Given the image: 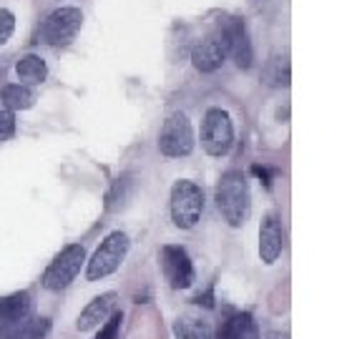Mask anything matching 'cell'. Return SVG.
Segmentation results:
<instances>
[{
    "label": "cell",
    "mask_w": 362,
    "mask_h": 339,
    "mask_svg": "<svg viewBox=\"0 0 362 339\" xmlns=\"http://www.w3.org/2000/svg\"><path fill=\"white\" fill-rule=\"evenodd\" d=\"M216 209H219L221 219L229 226L239 229L247 224L249 214H252V194H249V181L242 171L232 169L221 174L219 184L214 191Z\"/></svg>",
    "instance_id": "obj_1"
},
{
    "label": "cell",
    "mask_w": 362,
    "mask_h": 339,
    "mask_svg": "<svg viewBox=\"0 0 362 339\" xmlns=\"http://www.w3.org/2000/svg\"><path fill=\"white\" fill-rule=\"evenodd\" d=\"M221 28H224L226 43H229V56L237 61L239 68L249 71L255 63V51H252V40H249L244 20L242 18H226V20H221Z\"/></svg>",
    "instance_id": "obj_10"
},
{
    "label": "cell",
    "mask_w": 362,
    "mask_h": 339,
    "mask_svg": "<svg viewBox=\"0 0 362 339\" xmlns=\"http://www.w3.org/2000/svg\"><path fill=\"white\" fill-rule=\"evenodd\" d=\"M51 334V319L48 316H23L16 322L0 324V339H45Z\"/></svg>",
    "instance_id": "obj_12"
},
{
    "label": "cell",
    "mask_w": 362,
    "mask_h": 339,
    "mask_svg": "<svg viewBox=\"0 0 362 339\" xmlns=\"http://www.w3.org/2000/svg\"><path fill=\"white\" fill-rule=\"evenodd\" d=\"M264 81L274 88H287L289 85V63L287 58L274 56L264 68Z\"/></svg>",
    "instance_id": "obj_19"
},
{
    "label": "cell",
    "mask_w": 362,
    "mask_h": 339,
    "mask_svg": "<svg viewBox=\"0 0 362 339\" xmlns=\"http://www.w3.org/2000/svg\"><path fill=\"white\" fill-rule=\"evenodd\" d=\"M226 56H229V43H226V33L219 23L214 33L206 35V38L194 48L192 63L202 73H214V71H219V68L224 66Z\"/></svg>",
    "instance_id": "obj_9"
},
{
    "label": "cell",
    "mask_w": 362,
    "mask_h": 339,
    "mask_svg": "<svg viewBox=\"0 0 362 339\" xmlns=\"http://www.w3.org/2000/svg\"><path fill=\"white\" fill-rule=\"evenodd\" d=\"M284 251V229L277 214H267L259 226V259L274 264Z\"/></svg>",
    "instance_id": "obj_11"
},
{
    "label": "cell",
    "mask_w": 362,
    "mask_h": 339,
    "mask_svg": "<svg viewBox=\"0 0 362 339\" xmlns=\"http://www.w3.org/2000/svg\"><path fill=\"white\" fill-rule=\"evenodd\" d=\"M3 103L8 111H28L35 103V90L30 85L11 83L3 88Z\"/></svg>",
    "instance_id": "obj_17"
},
{
    "label": "cell",
    "mask_w": 362,
    "mask_h": 339,
    "mask_svg": "<svg viewBox=\"0 0 362 339\" xmlns=\"http://www.w3.org/2000/svg\"><path fill=\"white\" fill-rule=\"evenodd\" d=\"M13 30H16V16L6 8H0V45L11 38Z\"/></svg>",
    "instance_id": "obj_21"
},
{
    "label": "cell",
    "mask_w": 362,
    "mask_h": 339,
    "mask_svg": "<svg viewBox=\"0 0 362 339\" xmlns=\"http://www.w3.org/2000/svg\"><path fill=\"white\" fill-rule=\"evenodd\" d=\"M158 151L169 158L189 156L194 151V129L184 113H171L158 133Z\"/></svg>",
    "instance_id": "obj_7"
},
{
    "label": "cell",
    "mask_w": 362,
    "mask_h": 339,
    "mask_svg": "<svg viewBox=\"0 0 362 339\" xmlns=\"http://www.w3.org/2000/svg\"><path fill=\"white\" fill-rule=\"evenodd\" d=\"M121 322H124V314L121 311H113L111 316H108L106 322H103L101 332L96 334L93 339H119V329H121Z\"/></svg>",
    "instance_id": "obj_20"
},
{
    "label": "cell",
    "mask_w": 362,
    "mask_h": 339,
    "mask_svg": "<svg viewBox=\"0 0 362 339\" xmlns=\"http://www.w3.org/2000/svg\"><path fill=\"white\" fill-rule=\"evenodd\" d=\"M116 299H119V297H116V292H106V294H101V297H96V299L90 302V304L81 311L78 322H76V329H78V332H88V329L103 324L108 316L113 314Z\"/></svg>",
    "instance_id": "obj_13"
},
{
    "label": "cell",
    "mask_w": 362,
    "mask_h": 339,
    "mask_svg": "<svg viewBox=\"0 0 362 339\" xmlns=\"http://www.w3.org/2000/svg\"><path fill=\"white\" fill-rule=\"evenodd\" d=\"M202 146L209 156H226L234 146V126L229 113L221 108H209L202 124Z\"/></svg>",
    "instance_id": "obj_5"
},
{
    "label": "cell",
    "mask_w": 362,
    "mask_h": 339,
    "mask_svg": "<svg viewBox=\"0 0 362 339\" xmlns=\"http://www.w3.org/2000/svg\"><path fill=\"white\" fill-rule=\"evenodd\" d=\"M176 339H214L211 337V327L202 319H179L174 322Z\"/></svg>",
    "instance_id": "obj_18"
},
{
    "label": "cell",
    "mask_w": 362,
    "mask_h": 339,
    "mask_svg": "<svg viewBox=\"0 0 362 339\" xmlns=\"http://www.w3.org/2000/svg\"><path fill=\"white\" fill-rule=\"evenodd\" d=\"M16 73L23 85H38L48 78V66L40 56H23L16 66Z\"/></svg>",
    "instance_id": "obj_16"
},
{
    "label": "cell",
    "mask_w": 362,
    "mask_h": 339,
    "mask_svg": "<svg viewBox=\"0 0 362 339\" xmlns=\"http://www.w3.org/2000/svg\"><path fill=\"white\" fill-rule=\"evenodd\" d=\"M86 264V249L81 244H68L61 254H56V259L48 264L43 274V287L51 292H61L68 284L78 277L81 266Z\"/></svg>",
    "instance_id": "obj_6"
},
{
    "label": "cell",
    "mask_w": 362,
    "mask_h": 339,
    "mask_svg": "<svg viewBox=\"0 0 362 339\" xmlns=\"http://www.w3.org/2000/svg\"><path fill=\"white\" fill-rule=\"evenodd\" d=\"M219 339H259V329L252 314L247 311H229L224 322H219Z\"/></svg>",
    "instance_id": "obj_14"
},
{
    "label": "cell",
    "mask_w": 362,
    "mask_h": 339,
    "mask_svg": "<svg viewBox=\"0 0 362 339\" xmlns=\"http://www.w3.org/2000/svg\"><path fill=\"white\" fill-rule=\"evenodd\" d=\"M267 339H289V334H284V332H272V334H267Z\"/></svg>",
    "instance_id": "obj_23"
},
{
    "label": "cell",
    "mask_w": 362,
    "mask_h": 339,
    "mask_svg": "<svg viewBox=\"0 0 362 339\" xmlns=\"http://www.w3.org/2000/svg\"><path fill=\"white\" fill-rule=\"evenodd\" d=\"M204 214V191L194 181L181 179L171 189V219L179 229H194Z\"/></svg>",
    "instance_id": "obj_3"
},
{
    "label": "cell",
    "mask_w": 362,
    "mask_h": 339,
    "mask_svg": "<svg viewBox=\"0 0 362 339\" xmlns=\"http://www.w3.org/2000/svg\"><path fill=\"white\" fill-rule=\"evenodd\" d=\"M129 237L124 232H113L108 234L101 242V246L96 249V254L90 256L88 269H86V279L88 282H98V279L111 277L113 271L124 264L126 254H129Z\"/></svg>",
    "instance_id": "obj_2"
},
{
    "label": "cell",
    "mask_w": 362,
    "mask_h": 339,
    "mask_svg": "<svg viewBox=\"0 0 362 339\" xmlns=\"http://www.w3.org/2000/svg\"><path fill=\"white\" fill-rule=\"evenodd\" d=\"M81 25H83V13L78 8H58L40 23L38 43L51 45V48L68 45L78 35Z\"/></svg>",
    "instance_id": "obj_4"
},
{
    "label": "cell",
    "mask_w": 362,
    "mask_h": 339,
    "mask_svg": "<svg viewBox=\"0 0 362 339\" xmlns=\"http://www.w3.org/2000/svg\"><path fill=\"white\" fill-rule=\"evenodd\" d=\"M13 133H16V116L6 108V111H0V143L13 138Z\"/></svg>",
    "instance_id": "obj_22"
},
{
    "label": "cell",
    "mask_w": 362,
    "mask_h": 339,
    "mask_svg": "<svg viewBox=\"0 0 362 339\" xmlns=\"http://www.w3.org/2000/svg\"><path fill=\"white\" fill-rule=\"evenodd\" d=\"M161 271L171 289H189L197 282V271H194L187 249L176 246V244H166L161 249Z\"/></svg>",
    "instance_id": "obj_8"
},
{
    "label": "cell",
    "mask_w": 362,
    "mask_h": 339,
    "mask_svg": "<svg viewBox=\"0 0 362 339\" xmlns=\"http://www.w3.org/2000/svg\"><path fill=\"white\" fill-rule=\"evenodd\" d=\"M33 314V299L28 292H16L8 297H0V324L16 322L23 316Z\"/></svg>",
    "instance_id": "obj_15"
}]
</instances>
